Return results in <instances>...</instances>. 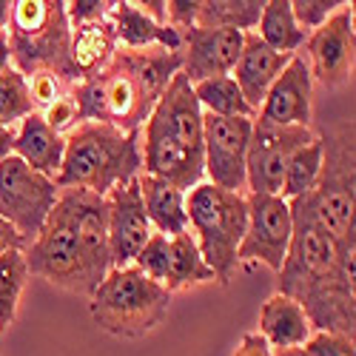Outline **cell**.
Masks as SVG:
<instances>
[{"mask_svg":"<svg viewBox=\"0 0 356 356\" xmlns=\"http://www.w3.org/2000/svg\"><path fill=\"white\" fill-rule=\"evenodd\" d=\"M245 200L248 225L236 251V262H262L280 274L293 234L288 200L280 194H245Z\"/></svg>","mask_w":356,"mask_h":356,"instance_id":"cell-12","label":"cell"},{"mask_svg":"<svg viewBox=\"0 0 356 356\" xmlns=\"http://www.w3.org/2000/svg\"><path fill=\"white\" fill-rule=\"evenodd\" d=\"M23 248H26V240L3 217H0V254H6V251H23Z\"/></svg>","mask_w":356,"mask_h":356,"instance_id":"cell-38","label":"cell"},{"mask_svg":"<svg viewBox=\"0 0 356 356\" xmlns=\"http://www.w3.org/2000/svg\"><path fill=\"white\" fill-rule=\"evenodd\" d=\"M257 38L280 54H296L308 40L291 15V0H265L257 23Z\"/></svg>","mask_w":356,"mask_h":356,"instance_id":"cell-24","label":"cell"},{"mask_svg":"<svg viewBox=\"0 0 356 356\" xmlns=\"http://www.w3.org/2000/svg\"><path fill=\"white\" fill-rule=\"evenodd\" d=\"M137 6H140L143 15H148L154 23L165 26V3H163V0H143V3H137Z\"/></svg>","mask_w":356,"mask_h":356,"instance_id":"cell-40","label":"cell"},{"mask_svg":"<svg viewBox=\"0 0 356 356\" xmlns=\"http://www.w3.org/2000/svg\"><path fill=\"white\" fill-rule=\"evenodd\" d=\"M188 231L220 285H228L236 271V251L248 225L245 194L222 191L211 183H200L186 194Z\"/></svg>","mask_w":356,"mask_h":356,"instance_id":"cell-7","label":"cell"},{"mask_svg":"<svg viewBox=\"0 0 356 356\" xmlns=\"http://www.w3.org/2000/svg\"><path fill=\"white\" fill-rule=\"evenodd\" d=\"M322 140V171L316 186L288 200L291 211H300L314 220L334 240L345 259L356 257V234H353V209H356V143H353V120L325 126Z\"/></svg>","mask_w":356,"mask_h":356,"instance_id":"cell-4","label":"cell"},{"mask_svg":"<svg viewBox=\"0 0 356 356\" xmlns=\"http://www.w3.org/2000/svg\"><path fill=\"white\" fill-rule=\"evenodd\" d=\"M111 6L114 3H108V0H74V3H66V20L72 29L97 23L111 15Z\"/></svg>","mask_w":356,"mask_h":356,"instance_id":"cell-35","label":"cell"},{"mask_svg":"<svg viewBox=\"0 0 356 356\" xmlns=\"http://www.w3.org/2000/svg\"><path fill=\"white\" fill-rule=\"evenodd\" d=\"M291 57L293 54H280L271 46H265L257 38V32H248L245 35L240 60H236L231 77H234L236 86H240V92H243L245 103L254 108V114L262 106V100H265V95H268V88L274 86V80L288 66Z\"/></svg>","mask_w":356,"mask_h":356,"instance_id":"cell-17","label":"cell"},{"mask_svg":"<svg viewBox=\"0 0 356 356\" xmlns=\"http://www.w3.org/2000/svg\"><path fill=\"white\" fill-rule=\"evenodd\" d=\"M29 265L23 251H6L0 254V331L9 328L17 316V305L23 288L29 282Z\"/></svg>","mask_w":356,"mask_h":356,"instance_id":"cell-28","label":"cell"},{"mask_svg":"<svg viewBox=\"0 0 356 356\" xmlns=\"http://www.w3.org/2000/svg\"><path fill=\"white\" fill-rule=\"evenodd\" d=\"M137 183H140L145 217H148V222H152V228L157 234L177 236V234L188 231L186 191H180L177 186L160 180V177H152V174H140Z\"/></svg>","mask_w":356,"mask_h":356,"instance_id":"cell-21","label":"cell"},{"mask_svg":"<svg viewBox=\"0 0 356 356\" xmlns=\"http://www.w3.org/2000/svg\"><path fill=\"white\" fill-rule=\"evenodd\" d=\"M243 32L234 29H188L183 32V77L197 86L202 80L231 74L243 51Z\"/></svg>","mask_w":356,"mask_h":356,"instance_id":"cell-15","label":"cell"},{"mask_svg":"<svg viewBox=\"0 0 356 356\" xmlns=\"http://www.w3.org/2000/svg\"><path fill=\"white\" fill-rule=\"evenodd\" d=\"M23 257L29 265V274L80 296L92 293L83 274L80 236L74 222V197L69 188H60L51 214L46 217L40 234L23 248Z\"/></svg>","mask_w":356,"mask_h":356,"instance_id":"cell-8","label":"cell"},{"mask_svg":"<svg viewBox=\"0 0 356 356\" xmlns=\"http://www.w3.org/2000/svg\"><path fill=\"white\" fill-rule=\"evenodd\" d=\"M60 188L46 174L29 168L20 157H6L0 163V217H3L26 245L40 234L46 217L51 214Z\"/></svg>","mask_w":356,"mask_h":356,"instance_id":"cell-9","label":"cell"},{"mask_svg":"<svg viewBox=\"0 0 356 356\" xmlns=\"http://www.w3.org/2000/svg\"><path fill=\"white\" fill-rule=\"evenodd\" d=\"M63 152H66V137L51 131L40 117V111H32L17 123L15 157H20L29 168H35V171L46 174L49 180H54L63 165Z\"/></svg>","mask_w":356,"mask_h":356,"instance_id":"cell-18","label":"cell"},{"mask_svg":"<svg viewBox=\"0 0 356 356\" xmlns=\"http://www.w3.org/2000/svg\"><path fill=\"white\" fill-rule=\"evenodd\" d=\"M183 72V54L160 46L117 49L92 77L72 86L83 123H106L120 131H137L174 74Z\"/></svg>","mask_w":356,"mask_h":356,"instance_id":"cell-2","label":"cell"},{"mask_svg":"<svg viewBox=\"0 0 356 356\" xmlns=\"http://www.w3.org/2000/svg\"><path fill=\"white\" fill-rule=\"evenodd\" d=\"M353 3H342L305 40V63L311 80L325 88H337L350 80L353 72Z\"/></svg>","mask_w":356,"mask_h":356,"instance_id":"cell-13","label":"cell"},{"mask_svg":"<svg viewBox=\"0 0 356 356\" xmlns=\"http://www.w3.org/2000/svg\"><path fill=\"white\" fill-rule=\"evenodd\" d=\"M316 137L311 126H274L254 117L251 143L245 157V188L248 194H280L285 165L296 148Z\"/></svg>","mask_w":356,"mask_h":356,"instance_id":"cell-11","label":"cell"},{"mask_svg":"<svg viewBox=\"0 0 356 356\" xmlns=\"http://www.w3.org/2000/svg\"><path fill=\"white\" fill-rule=\"evenodd\" d=\"M143 174L140 129L120 131L106 123H80L66 134L63 165L54 177L57 188H83L106 197L114 186Z\"/></svg>","mask_w":356,"mask_h":356,"instance_id":"cell-5","label":"cell"},{"mask_svg":"<svg viewBox=\"0 0 356 356\" xmlns=\"http://www.w3.org/2000/svg\"><path fill=\"white\" fill-rule=\"evenodd\" d=\"M15 131L17 126H0V163L15 154Z\"/></svg>","mask_w":356,"mask_h":356,"instance_id":"cell-39","label":"cell"},{"mask_svg":"<svg viewBox=\"0 0 356 356\" xmlns=\"http://www.w3.org/2000/svg\"><path fill=\"white\" fill-rule=\"evenodd\" d=\"M271 350L282 348H302L314 334L311 322L300 302H293L285 293H274L259 308V331H257Z\"/></svg>","mask_w":356,"mask_h":356,"instance_id":"cell-19","label":"cell"},{"mask_svg":"<svg viewBox=\"0 0 356 356\" xmlns=\"http://www.w3.org/2000/svg\"><path fill=\"white\" fill-rule=\"evenodd\" d=\"M305 356H356L353 337L331 334V331H314L302 345Z\"/></svg>","mask_w":356,"mask_h":356,"instance_id":"cell-34","label":"cell"},{"mask_svg":"<svg viewBox=\"0 0 356 356\" xmlns=\"http://www.w3.org/2000/svg\"><path fill=\"white\" fill-rule=\"evenodd\" d=\"M319 171H322V140L314 137L308 145L296 148V152L291 154V160L285 165L280 197L282 200H296V197L308 194L319 180Z\"/></svg>","mask_w":356,"mask_h":356,"instance_id":"cell-27","label":"cell"},{"mask_svg":"<svg viewBox=\"0 0 356 356\" xmlns=\"http://www.w3.org/2000/svg\"><path fill=\"white\" fill-rule=\"evenodd\" d=\"M117 51V38L111 20H97V23H86L72 29V40H69V63L74 69L77 80H86L97 74Z\"/></svg>","mask_w":356,"mask_h":356,"instance_id":"cell-22","label":"cell"},{"mask_svg":"<svg viewBox=\"0 0 356 356\" xmlns=\"http://www.w3.org/2000/svg\"><path fill=\"white\" fill-rule=\"evenodd\" d=\"M197 12L200 0H168L165 3V26H171L174 32H188L197 26Z\"/></svg>","mask_w":356,"mask_h":356,"instance_id":"cell-36","label":"cell"},{"mask_svg":"<svg viewBox=\"0 0 356 356\" xmlns=\"http://www.w3.org/2000/svg\"><path fill=\"white\" fill-rule=\"evenodd\" d=\"M254 117H217L202 111V177L222 191L245 194V157Z\"/></svg>","mask_w":356,"mask_h":356,"instance_id":"cell-10","label":"cell"},{"mask_svg":"<svg viewBox=\"0 0 356 356\" xmlns=\"http://www.w3.org/2000/svg\"><path fill=\"white\" fill-rule=\"evenodd\" d=\"M108 20H111L117 43H123V49H148V46H160L168 51L183 49L180 32H174L171 26L154 23L148 15L140 12L137 3H114Z\"/></svg>","mask_w":356,"mask_h":356,"instance_id":"cell-20","label":"cell"},{"mask_svg":"<svg viewBox=\"0 0 356 356\" xmlns=\"http://www.w3.org/2000/svg\"><path fill=\"white\" fill-rule=\"evenodd\" d=\"M9 17H12V3L9 0H0V32H6Z\"/></svg>","mask_w":356,"mask_h":356,"instance_id":"cell-42","label":"cell"},{"mask_svg":"<svg viewBox=\"0 0 356 356\" xmlns=\"http://www.w3.org/2000/svg\"><path fill=\"white\" fill-rule=\"evenodd\" d=\"M265 0H200L197 26L200 29H234V32H257Z\"/></svg>","mask_w":356,"mask_h":356,"instance_id":"cell-25","label":"cell"},{"mask_svg":"<svg viewBox=\"0 0 356 356\" xmlns=\"http://www.w3.org/2000/svg\"><path fill=\"white\" fill-rule=\"evenodd\" d=\"M274 356H305L302 348H282V350H274Z\"/></svg>","mask_w":356,"mask_h":356,"instance_id":"cell-43","label":"cell"},{"mask_svg":"<svg viewBox=\"0 0 356 356\" xmlns=\"http://www.w3.org/2000/svg\"><path fill=\"white\" fill-rule=\"evenodd\" d=\"M234 356H274V350L268 348V342H265L259 334H245L240 348L234 350Z\"/></svg>","mask_w":356,"mask_h":356,"instance_id":"cell-37","label":"cell"},{"mask_svg":"<svg viewBox=\"0 0 356 356\" xmlns=\"http://www.w3.org/2000/svg\"><path fill=\"white\" fill-rule=\"evenodd\" d=\"M12 63V51H9V38L6 32H0V72H6Z\"/></svg>","mask_w":356,"mask_h":356,"instance_id":"cell-41","label":"cell"},{"mask_svg":"<svg viewBox=\"0 0 356 356\" xmlns=\"http://www.w3.org/2000/svg\"><path fill=\"white\" fill-rule=\"evenodd\" d=\"M202 282H214V274L209 265H205L191 231L168 236V271H165L163 288L168 293H174V291L202 285Z\"/></svg>","mask_w":356,"mask_h":356,"instance_id":"cell-23","label":"cell"},{"mask_svg":"<svg viewBox=\"0 0 356 356\" xmlns=\"http://www.w3.org/2000/svg\"><path fill=\"white\" fill-rule=\"evenodd\" d=\"M168 305L171 293L148 280L137 265L111 268L88 296V311L100 331L120 339H140L157 331L168 316Z\"/></svg>","mask_w":356,"mask_h":356,"instance_id":"cell-6","label":"cell"},{"mask_svg":"<svg viewBox=\"0 0 356 356\" xmlns=\"http://www.w3.org/2000/svg\"><path fill=\"white\" fill-rule=\"evenodd\" d=\"M140 148L143 174L160 177L180 191L202 183V108L183 72L174 74L140 126Z\"/></svg>","mask_w":356,"mask_h":356,"instance_id":"cell-3","label":"cell"},{"mask_svg":"<svg viewBox=\"0 0 356 356\" xmlns=\"http://www.w3.org/2000/svg\"><path fill=\"white\" fill-rule=\"evenodd\" d=\"M291 209V205H288ZM293 234L280 268V291L300 302L314 331L353 337L356 296L353 259H345L334 240L314 220L291 211Z\"/></svg>","mask_w":356,"mask_h":356,"instance_id":"cell-1","label":"cell"},{"mask_svg":"<svg viewBox=\"0 0 356 356\" xmlns=\"http://www.w3.org/2000/svg\"><path fill=\"white\" fill-rule=\"evenodd\" d=\"M26 83H29V95H32L35 111L51 106L54 100H60L63 95H69L66 92V80L57 77L54 72H32L26 77Z\"/></svg>","mask_w":356,"mask_h":356,"instance_id":"cell-32","label":"cell"},{"mask_svg":"<svg viewBox=\"0 0 356 356\" xmlns=\"http://www.w3.org/2000/svg\"><path fill=\"white\" fill-rule=\"evenodd\" d=\"M342 3L345 0H291V15H293L296 26H300L305 35H311L314 29H319Z\"/></svg>","mask_w":356,"mask_h":356,"instance_id":"cell-31","label":"cell"},{"mask_svg":"<svg viewBox=\"0 0 356 356\" xmlns=\"http://www.w3.org/2000/svg\"><path fill=\"white\" fill-rule=\"evenodd\" d=\"M32 111H35V103H32V95H29L26 77L15 66L0 72V126H17Z\"/></svg>","mask_w":356,"mask_h":356,"instance_id":"cell-29","label":"cell"},{"mask_svg":"<svg viewBox=\"0 0 356 356\" xmlns=\"http://www.w3.org/2000/svg\"><path fill=\"white\" fill-rule=\"evenodd\" d=\"M40 117L46 120V126H49L51 131H57L60 137L72 134V131L83 123V120H80V111H77V103H74L72 95H63L60 100H54L51 106H46V108L40 111Z\"/></svg>","mask_w":356,"mask_h":356,"instance_id":"cell-33","label":"cell"},{"mask_svg":"<svg viewBox=\"0 0 356 356\" xmlns=\"http://www.w3.org/2000/svg\"><path fill=\"white\" fill-rule=\"evenodd\" d=\"M108 205V251H111V268H129L134 265L140 248L154 234L152 222L145 217L140 183L137 177L129 183L114 186L106 194Z\"/></svg>","mask_w":356,"mask_h":356,"instance_id":"cell-14","label":"cell"},{"mask_svg":"<svg viewBox=\"0 0 356 356\" xmlns=\"http://www.w3.org/2000/svg\"><path fill=\"white\" fill-rule=\"evenodd\" d=\"M311 100H314V80L302 54H293L282 74L268 88L262 106L257 108V120L274 126H311Z\"/></svg>","mask_w":356,"mask_h":356,"instance_id":"cell-16","label":"cell"},{"mask_svg":"<svg viewBox=\"0 0 356 356\" xmlns=\"http://www.w3.org/2000/svg\"><path fill=\"white\" fill-rule=\"evenodd\" d=\"M137 268L154 282H165V271H168V236L165 234H152L145 240V245L140 248L137 259H134Z\"/></svg>","mask_w":356,"mask_h":356,"instance_id":"cell-30","label":"cell"},{"mask_svg":"<svg viewBox=\"0 0 356 356\" xmlns=\"http://www.w3.org/2000/svg\"><path fill=\"white\" fill-rule=\"evenodd\" d=\"M194 88V97L205 114H217V117H254V108L245 103L240 86L234 83L231 74L202 80Z\"/></svg>","mask_w":356,"mask_h":356,"instance_id":"cell-26","label":"cell"}]
</instances>
